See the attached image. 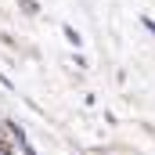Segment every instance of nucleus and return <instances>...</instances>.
Masks as SVG:
<instances>
[{"mask_svg":"<svg viewBox=\"0 0 155 155\" xmlns=\"http://www.w3.org/2000/svg\"><path fill=\"white\" fill-rule=\"evenodd\" d=\"M11 141H18V134H15V130H11L7 123H0V148H7Z\"/></svg>","mask_w":155,"mask_h":155,"instance_id":"obj_1","label":"nucleus"},{"mask_svg":"<svg viewBox=\"0 0 155 155\" xmlns=\"http://www.w3.org/2000/svg\"><path fill=\"white\" fill-rule=\"evenodd\" d=\"M0 155H11V152H7V148H0Z\"/></svg>","mask_w":155,"mask_h":155,"instance_id":"obj_2","label":"nucleus"}]
</instances>
